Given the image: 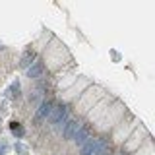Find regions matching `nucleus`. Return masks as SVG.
<instances>
[{"label": "nucleus", "instance_id": "obj_8", "mask_svg": "<svg viewBox=\"0 0 155 155\" xmlns=\"http://www.w3.org/2000/svg\"><path fill=\"white\" fill-rule=\"evenodd\" d=\"M19 95H21V85H19V80H16L6 89V97H10V99H19Z\"/></svg>", "mask_w": 155, "mask_h": 155}, {"label": "nucleus", "instance_id": "obj_11", "mask_svg": "<svg viewBox=\"0 0 155 155\" xmlns=\"http://www.w3.org/2000/svg\"><path fill=\"white\" fill-rule=\"evenodd\" d=\"M6 151H8V143L2 140V142H0V155H4Z\"/></svg>", "mask_w": 155, "mask_h": 155}, {"label": "nucleus", "instance_id": "obj_10", "mask_svg": "<svg viewBox=\"0 0 155 155\" xmlns=\"http://www.w3.org/2000/svg\"><path fill=\"white\" fill-rule=\"evenodd\" d=\"M14 149H16V153H19V155H27V147L23 143H16V147H14Z\"/></svg>", "mask_w": 155, "mask_h": 155}, {"label": "nucleus", "instance_id": "obj_1", "mask_svg": "<svg viewBox=\"0 0 155 155\" xmlns=\"http://www.w3.org/2000/svg\"><path fill=\"white\" fill-rule=\"evenodd\" d=\"M107 147L105 138H97V140H87V142L80 147V155H101V151Z\"/></svg>", "mask_w": 155, "mask_h": 155}, {"label": "nucleus", "instance_id": "obj_2", "mask_svg": "<svg viewBox=\"0 0 155 155\" xmlns=\"http://www.w3.org/2000/svg\"><path fill=\"white\" fill-rule=\"evenodd\" d=\"M54 109V105H52L51 99H43L41 103L37 107V113H35V118H33V122L35 124H41L43 120H47L48 116H51V110Z\"/></svg>", "mask_w": 155, "mask_h": 155}, {"label": "nucleus", "instance_id": "obj_12", "mask_svg": "<svg viewBox=\"0 0 155 155\" xmlns=\"http://www.w3.org/2000/svg\"><path fill=\"white\" fill-rule=\"evenodd\" d=\"M101 155H110V151H109V149H107V147H105V149H103V151H101Z\"/></svg>", "mask_w": 155, "mask_h": 155}, {"label": "nucleus", "instance_id": "obj_4", "mask_svg": "<svg viewBox=\"0 0 155 155\" xmlns=\"http://www.w3.org/2000/svg\"><path fill=\"white\" fill-rule=\"evenodd\" d=\"M43 74H45V64H43L41 60H35L27 68V78L29 80H39V78H43Z\"/></svg>", "mask_w": 155, "mask_h": 155}, {"label": "nucleus", "instance_id": "obj_3", "mask_svg": "<svg viewBox=\"0 0 155 155\" xmlns=\"http://www.w3.org/2000/svg\"><path fill=\"white\" fill-rule=\"evenodd\" d=\"M66 116H68V107L64 103H60L56 107V109L51 110V116H48V120H51L52 126H60L66 122Z\"/></svg>", "mask_w": 155, "mask_h": 155}, {"label": "nucleus", "instance_id": "obj_5", "mask_svg": "<svg viewBox=\"0 0 155 155\" xmlns=\"http://www.w3.org/2000/svg\"><path fill=\"white\" fill-rule=\"evenodd\" d=\"M89 132H91V128H89V124H84V126H80V128L76 130V134H74V142L80 145H84L87 140H89Z\"/></svg>", "mask_w": 155, "mask_h": 155}, {"label": "nucleus", "instance_id": "obj_7", "mask_svg": "<svg viewBox=\"0 0 155 155\" xmlns=\"http://www.w3.org/2000/svg\"><path fill=\"white\" fill-rule=\"evenodd\" d=\"M33 62H35V51H31V48L23 51L21 58H19V68H29Z\"/></svg>", "mask_w": 155, "mask_h": 155}, {"label": "nucleus", "instance_id": "obj_9", "mask_svg": "<svg viewBox=\"0 0 155 155\" xmlns=\"http://www.w3.org/2000/svg\"><path fill=\"white\" fill-rule=\"evenodd\" d=\"M10 130H12V134L16 136V138H23V136H25V128H23L19 122H16V120L10 122Z\"/></svg>", "mask_w": 155, "mask_h": 155}, {"label": "nucleus", "instance_id": "obj_6", "mask_svg": "<svg viewBox=\"0 0 155 155\" xmlns=\"http://www.w3.org/2000/svg\"><path fill=\"white\" fill-rule=\"evenodd\" d=\"M78 128H80V122H78V120H68L64 124V130H62V138L64 140H74V134H76Z\"/></svg>", "mask_w": 155, "mask_h": 155}]
</instances>
